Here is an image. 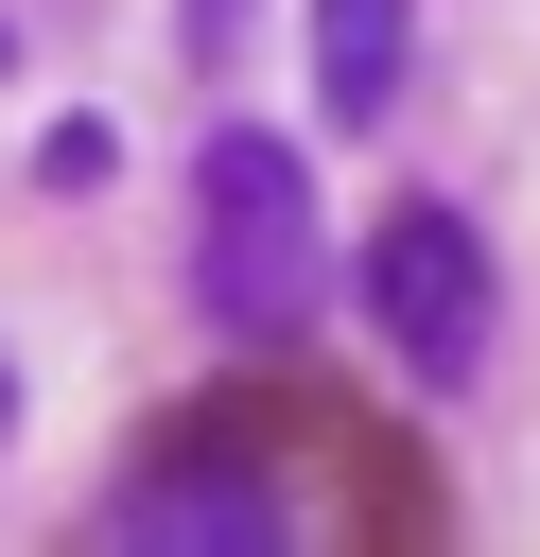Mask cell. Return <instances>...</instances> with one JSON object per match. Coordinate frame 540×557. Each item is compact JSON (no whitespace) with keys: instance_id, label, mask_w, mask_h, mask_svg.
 Segmentation results:
<instances>
[{"instance_id":"cell-1","label":"cell","mask_w":540,"mask_h":557,"mask_svg":"<svg viewBox=\"0 0 540 557\" xmlns=\"http://www.w3.org/2000/svg\"><path fill=\"white\" fill-rule=\"evenodd\" d=\"M192 296H209V331H296L331 296V226H314V157L296 139L226 122L192 157Z\"/></svg>"},{"instance_id":"cell-2","label":"cell","mask_w":540,"mask_h":557,"mask_svg":"<svg viewBox=\"0 0 540 557\" xmlns=\"http://www.w3.org/2000/svg\"><path fill=\"white\" fill-rule=\"evenodd\" d=\"M366 296H383V331H401L418 383H470V366H488V244H470L453 209H383Z\"/></svg>"},{"instance_id":"cell-3","label":"cell","mask_w":540,"mask_h":557,"mask_svg":"<svg viewBox=\"0 0 540 557\" xmlns=\"http://www.w3.org/2000/svg\"><path fill=\"white\" fill-rule=\"evenodd\" d=\"M105 540H296V505L209 470V453H157L139 487H105Z\"/></svg>"},{"instance_id":"cell-4","label":"cell","mask_w":540,"mask_h":557,"mask_svg":"<svg viewBox=\"0 0 540 557\" xmlns=\"http://www.w3.org/2000/svg\"><path fill=\"white\" fill-rule=\"evenodd\" d=\"M314 104L331 122H383L401 104V0H314Z\"/></svg>"},{"instance_id":"cell-5","label":"cell","mask_w":540,"mask_h":557,"mask_svg":"<svg viewBox=\"0 0 540 557\" xmlns=\"http://www.w3.org/2000/svg\"><path fill=\"white\" fill-rule=\"evenodd\" d=\"M0 435H17V383H0Z\"/></svg>"}]
</instances>
